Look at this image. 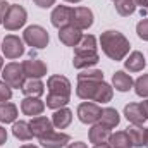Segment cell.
<instances>
[{
    "label": "cell",
    "mask_w": 148,
    "mask_h": 148,
    "mask_svg": "<svg viewBox=\"0 0 148 148\" xmlns=\"http://www.w3.org/2000/svg\"><path fill=\"white\" fill-rule=\"evenodd\" d=\"M124 115H126V119L131 124H136V126H143L145 121L148 119L143 107H141V103H129V105H126Z\"/></svg>",
    "instance_id": "cell-14"
},
{
    "label": "cell",
    "mask_w": 148,
    "mask_h": 148,
    "mask_svg": "<svg viewBox=\"0 0 148 148\" xmlns=\"http://www.w3.org/2000/svg\"><path fill=\"white\" fill-rule=\"evenodd\" d=\"M145 64L147 62H145V57H143L141 52H133V53H129L127 60H124V66H126V69L129 73H140V71H143Z\"/></svg>",
    "instance_id": "cell-22"
},
{
    "label": "cell",
    "mask_w": 148,
    "mask_h": 148,
    "mask_svg": "<svg viewBox=\"0 0 148 148\" xmlns=\"http://www.w3.org/2000/svg\"><path fill=\"white\" fill-rule=\"evenodd\" d=\"M48 33L41 26H29L24 29V41L33 48H45L48 45Z\"/></svg>",
    "instance_id": "cell-6"
},
{
    "label": "cell",
    "mask_w": 148,
    "mask_h": 148,
    "mask_svg": "<svg viewBox=\"0 0 148 148\" xmlns=\"http://www.w3.org/2000/svg\"><path fill=\"white\" fill-rule=\"evenodd\" d=\"M12 133L17 140L21 141H28L33 138V131L29 127V122H24V121H19V122H14L12 126Z\"/></svg>",
    "instance_id": "cell-26"
},
{
    "label": "cell",
    "mask_w": 148,
    "mask_h": 148,
    "mask_svg": "<svg viewBox=\"0 0 148 148\" xmlns=\"http://www.w3.org/2000/svg\"><path fill=\"white\" fill-rule=\"evenodd\" d=\"M76 95L83 100H93L100 103H107L112 100V86L103 81H79L76 88Z\"/></svg>",
    "instance_id": "cell-3"
},
{
    "label": "cell",
    "mask_w": 148,
    "mask_h": 148,
    "mask_svg": "<svg viewBox=\"0 0 148 148\" xmlns=\"http://www.w3.org/2000/svg\"><path fill=\"white\" fill-rule=\"evenodd\" d=\"M66 2H71V3H76V2H81V0H66Z\"/></svg>",
    "instance_id": "cell-44"
},
{
    "label": "cell",
    "mask_w": 148,
    "mask_h": 148,
    "mask_svg": "<svg viewBox=\"0 0 148 148\" xmlns=\"http://www.w3.org/2000/svg\"><path fill=\"white\" fill-rule=\"evenodd\" d=\"M147 147H148V127H147Z\"/></svg>",
    "instance_id": "cell-45"
},
{
    "label": "cell",
    "mask_w": 148,
    "mask_h": 148,
    "mask_svg": "<svg viewBox=\"0 0 148 148\" xmlns=\"http://www.w3.org/2000/svg\"><path fill=\"white\" fill-rule=\"evenodd\" d=\"M2 52L7 59H19L23 53H24V47H23V41L14 35H9V36L3 38L2 41Z\"/></svg>",
    "instance_id": "cell-7"
},
{
    "label": "cell",
    "mask_w": 148,
    "mask_h": 148,
    "mask_svg": "<svg viewBox=\"0 0 148 148\" xmlns=\"http://www.w3.org/2000/svg\"><path fill=\"white\" fill-rule=\"evenodd\" d=\"M110 129L100 126V124H95L91 129H90V141L93 145H102V143H107L109 138H110Z\"/></svg>",
    "instance_id": "cell-19"
},
{
    "label": "cell",
    "mask_w": 148,
    "mask_h": 148,
    "mask_svg": "<svg viewBox=\"0 0 148 148\" xmlns=\"http://www.w3.org/2000/svg\"><path fill=\"white\" fill-rule=\"evenodd\" d=\"M10 97H12V88L5 81H0V103L10 100Z\"/></svg>",
    "instance_id": "cell-32"
},
{
    "label": "cell",
    "mask_w": 148,
    "mask_h": 148,
    "mask_svg": "<svg viewBox=\"0 0 148 148\" xmlns=\"http://www.w3.org/2000/svg\"><path fill=\"white\" fill-rule=\"evenodd\" d=\"M119 121H121V117H119L117 110H115V109H110V107H107V109H103L102 114H100L98 124L103 126V127H107V129H112V127H115V126L119 124Z\"/></svg>",
    "instance_id": "cell-20"
},
{
    "label": "cell",
    "mask_w": 148,
    "mask_h": 148,
    "mask_svg": "<svg viewBox=\"0 0 148 148\" xmlns=\"http://www.w3.org/2000/svg\"><path fill=\"white\" fill-rule=\"evenodd\" d=\"M114 2H115V0H114Z\"/></svg>",
    "instance_id": "cell-46"
},
{
    "label": "cell",
    "mask_w": 148,
    "mask_h": 148,
    "mask_svg": "<svg viewBox=\"0 0 148 148\" xmlns=\"http://www.w3.org/2000/svg\"><path fill=\"white\" fill-rule=\"evenodd\" d=\"M136 33L141 40H148V19H143L136 26Z\"/></svg>",
    "instance_id": "cell-33"
},
{
    "label": "cell",
    "mask_w": 148,
    "mask_h": 148,
    "mask_svg": "<svg viewBox=\"0 0 148 148\" xmlns=\"http://www.w3.org/2000/svg\"><path fill=\"white\" fill-rule=\"evenodd\" d=\"M97 50V40L93 35H86L81 38V41L74 47V52H93Z\"/></svg>",
    "instance_id": "cell-28"
},
{
    "label": "cell",
    "mask_w": 148,
    "mask_h": 148,
    "mask_svg": "<svg viewBox=\"0 0 148 148\" xmlns=\"http://www.w3.org/2000/svg\"><path fill=\"white\" fill-rule=\"evenodd\" d=\"M71 121H73V112L69 110V109H66V107L57 109V110L53 112V115H52V122H53V126L59 127V129L67 127V126L71 124Z\"/></svg>",
    "instance_id": "cell-21"
},
{
    "label": "cell",
    "mask_w": 148,
    "mask_h": 148,
    "mask_svg": "<svg viewBox=\"0 0 148 148\" xmlns=\"http://www.w3.org/2000/svg\"><path fill=\"white\" fill-rule=\"evenodd\" d=\"M2 67H3V60H2V57H0V71H2Z\"/></svg>",
    "instance_id": "cell-43"
},
{
    "label": "cell",
    "mask_w": 148,
    "mask_h": 148,
    "mask_svg": "<svg viewBox=\"0 0 148 148\" xmlns=\"http://www.w3.org/2000/svg\"><path fill=\"white\" fill-rule=\"evenodd\" d=\"M143 14H148V5L145 7V9H141V16H143Z\"/></svg>",
    "instance_id": "cell-41"
},
{
    "label": "cell",
    "mask_w": 148,
    "mask_h": 148,
    "mask_svg": "<svg viewBox=\"0 0 148 148\" xmlns=\"http://www.w3.org/2000/svg\"><path fill=\"white\" fill-rule=\"evenodd\" d=\"M5 141H7V131H5V127L0 126V145H3Z\"/></svg>",
    "instance_id": "cell-36"
},
{
    "label": "cell",
    "mask_w": 148,
    "mask_h": 148,
    "mask_svg": "<svg viewBox=\"0 0 148 148\" xmlns=\"http://www.w3.org/2000/svg\"><path fill=\"white\" fill-rule=\"evenodd\" d=\"M77 81H103V73L98 69H84L77 74Z\"/></svg>",
    "instance_id": "cell-30"
},
{
    "label": "cell",
    "mask_w": 148,
    "mask_h": 148,
    "mask_svg": "<svg viewBox=\"0 0 148 148\" xmlns=\"http://www.w3.org/2000/svg\"><path fill=\"white\" fill-rule=\"evenodd\" d=\"M21 148H38V147H35V145H24V147H21Z\"/></svg>",
    "instance_id": "cell-42"
},
{
    "label": "cell",
    "mask_w": 148,
    "mask_h": 148,
    "mask_svg": "<svg viewBox=\"0 0 148 148\" xmlns=\"http://www.w3.org/2000/svg\"><path fill=\"white\" fill-rule=\"evenodd\" d=\"M67 148H88L86 143H81V141H76V143H71Z\"/></svg>",
    "instance_id": "cell-37"
},
{
    "label": "cell",
    "mask_w": 148,
    "mask_h": 148,
    "mask_svg": "<svg viewBox=\"0 0 148 148\" xmlns=\"http://www.w3.org/2000/svg\"><path fill=\"white\" fill-rule=\"evenodd\" d=\"M21 110L24 115H40L41 112L45 110V103L40 98H33V97H26L21 102Z\"/></svg>",
    "instance_id": "cell-17"
},
{
    "label": "cell",
    "mask_w": 148,
    "mask_h": 148,
    "mask_svg": "<svg viewBox=\"0 0 148 148\" xmlns=\"http://www.w3.org/2000/svg\"><path fill=\"white\" fill-rule=\"evenodd\" d=\"M33 2L36 3L38 7H41V9H47V7H50V5L55 3V0H33Z\"/></svg>",
    "instance_id": "cell-35"
},
{
    "label": "cell",
    "mask_w": 148,
    "mask_h": 148,
    "mask_svg": "<svg viewBox=\"0 0 148 148\" xmlns=\"http://www.w3.org/2000/svg\"><path fill=\"white\" fill-rule=\"evenodd\" d=\"M100 114H102V109L91 102H84L77 107V117L84 124H95L100 119Z\"/></svg>",
    "instance_id": "cell-9"
},
{
    "label": "cell",
    "mask_w": 148,
    "mask_h": 148,
    "mask_svg": "<svg viewBox=\"0 0 148 148\" xmlns=\"http://www.w3.org/2000/svg\"><path fill=\"white\" fill-rule=\"evenodd\" d=\"M126 133L129 134L133 147H140V148H141V147H145V145H147V127L133 124V126H129V127H127V131H126Z\"/></svg>",
    "instance_id": "cell-18"
},
{
    "label": "cell",
    "mask_w": 148,
    "mask_h": 148,
    "mask_svg": "<svg viewBox=\"0 0 148 148\" xmlns=\"http://www.w3.org/2000/svg\"><path fill=\"white\" fill-rule=\"evenodd\" d=\"M2 76H3V81L10 86V88H23L24 86V79H26V74L23 71V64H7L2 71Z\"/></svg>",
    "instance_id": "cell-5"
},
{
    "label": "cell",
    "mask_w": 148,
    "mask_h": 148,
    "mask_svg": "<svg viewBox=\"0 0 148 148\" xmlns=\"http://www.w3.org/2000/svg\"><path fill=\"white\" fill-rule=\"evenodd\" d=\"M134 90H136V95H138V97L147 98L148 97V74H143L141 77L136 79V83H134Z\"/></svg>",
    "instance_id": "cell-31"
},
{
    "label": "cell",
    "mask_w": 148,
    "mask_h": 148,
    "mask_svg": "<svg viewBox=\"0 0 148 148\" xmlns=\"http://www.w3.org/2000/svg\"><path fill=\"white\" fill-rule=\"evenodd\" d=\"M107 143L110 145V148H133L131 138L126 131H117V133L110 134Z\"/></svg>",
    "instance_id": "cell-25"
},
{
    "label": "cell",
    "mask_w": 148,
    "mask_h": 148,
    "mask_svg": "<svg viewBox=\"0 0 148 148\" xmlns=\"http://www.w3.org/2000/svg\"><path fill=\"white\" fill-rule=\"evenodd\" d=\"M17 117V109L14 103H9V102H3L0 103V121L2 122H14Z\"/></svg>",
    "instance_id": "cell-27"
},
{
    "label": "cell",
    "mask_w": 148,
    "mask_h": 148,
    "mask_svg": "<svg viewBox=\"0 0 148 148\" xmlns=\"http://www.w3.org/2000/svg\"><path fill=\"white\" fill-rule=\"evenodd\" d=\"M100 45H102L103 53L112 60H122L129 53V47H131L127 38L122 33L114 31V29H109V31L102 33Z\"/></svg>",
    "instance_id": "cell-2"
},
{
    "label": "cell",
    "mask_w": 148,
    "mask_h": 148,
    "mask_svg": "<svg viewBox=\"0 0 148 148\" xmlns=\"http://www.w3.org/2000/svg\"><path fill=\"white\" fill-rule=\"evenodd\" d=\"M38 140H40V143H41L43 148H62L71 141L69 134H66V133H55V131H50V133H47L45 136H41Z\"/></svg>",
    "instance_id": "cell-10"
},
{
    "label": "cell",
    "mask_w": 148,
    "mask_h": 148,
    "mask_svg": "<svg viewBox=\"0 0 148 148\" xmlns=\"http://www.w3.org/2000/svg\"><path fill=\"white\" fill-rule=\"evenodd\" d=\"M141 107H143V110H145V114H147V117H148V100L141 102Z\"/></svg>",
    "instance_id": "cell-39"
},
{
    "label": "cell",
    "mask_w": 148,
    "mask_h": 148,
    "mask_svg": "<svg viewBox=\"0 0 148 148\" xmlns=\"http://www.w3.org/2000/svg\"><path fill=\"white\" fill-rule=\"evenodd\" d=\"M29 127H31V131H33V136L41 138V136H45L47 133L53 131V122H52L50 119L43 117V115H36V117L29 122Z\"/></svg>",
    "instance_id": "cell-16"
},
{
    "label": "cell",
    "mask_w": 148,
    "mask_h": 148,
    "mask_svg": "<svg viewBox=\"0 0 148 148\" xmlns=\"http://www.w3.org/2000/svg\"><path fill=\"white\" fill-rule=\"evenodd\" d=\"M115 10L126 17L136 10V3H134V0H115Z\"/></svg>",
    "instance_id": "cell-29"
},
{
    "label": "cell",
    "mask_w": 148,
    "mask_h": 148,
    "mask_svg": "<svg viewBox=\"0 0 148 148\" xmlns=\"http://www.w3.org/2000/svg\"><path fill=\"white\" fill-rule=\"evenodd\" d=\"M95 148H110L109 143H102V145H95Z\"/></svg>",
    "instance_id": "cell-40"
},
{
    "label": "cell",
    "mask_w": 148,
    "mask_h": 148,
    "mask_svg": "<svg viewBox=\"0 0 148 148\" xmlns=\"http://www.w3.org/2000/svg\"><path fill=\"white\" fill-rule=\"evenodd\" d=\"M71 17H73V9L71 7H66V5H59L53 9L50 19H52V24L55 28H66L71 24Z\"/></svg>",
    "instance_id": "cell-12"
},
{
    "label": "cell",
    "mask_w": 148,
    "mask_h": 148,
    "mask_svg": "<svg viewBox=\"0 0 148 148\" xmlns=\"http://www.w3.org/2000/svg\"><path fill=\"white\" fill-rule=\"evenodd\" d=\"M100 57H98V52H74V59L73 64L76 69H90L91 66L98 64Z\"/></svg>",
    "instance_id": "cell-13"
},
{
    "label": "cell",
    "mask_w": 148,
    "mask_h": 148,
    "mask_svg": "<svg viewBox=\"0 0 148 148\" xmlns=\"http://www.w3.org/2000/svg\"><path fill=\"white\" fill-rule=\"evenodd\" d=\"M23 93L26 97H33V98H40L43 93H45V84L40 81V79H29L24 83V86L21 88Z\"/></svg>",
    "instance_id": "cell-24"
},
{
    "label": "cell",
    "mask_w": 148,
    "mask_h": 148,
    "mask_svg": "<svg viewBox=\"0 0 148 148\" xmlns=\"http://www.w3.org/2000/svg\"><path fill=\"white\" fill-rule=\"evenodd\" d=\"M23 71L26 74V77H29V79H40V77L47 76V66H45V62H41L38 59H28L23 62Z\"/></svg>",
    "instance_id": "cell-11"
},
{
    "label": "cell",
    "mask_w": 148,
    "mask_h": 148,
    "mask_svg": "<svg viewBox=\"0 0 148 148\" xmlns=\"http://www.w3.org/2000/svg\"><path fill=\"white\" fill-rule=\"evenodd\" d=\"M48 86V97H47V107L50 109H62L69 103L71 97V83L66 76H50L47 81Z\"/></svg>",
    "instance_id": "cell-1"
},
{
    "label": "cell",
    "mask_w": 148,
    "mask_h": 148,
    "mask_svg": "<svg viewBox=\"0 0 148 148\" xmlns=\"http://www.w3.org/2000/svg\"><path fill=\"white\" fill-rule=\"evenodd\" d=\"M26 17H28V14H26L24 7H21V5H10L9 10H7V14H5V19H3V26L9 31H16V29H19V28L24 26Z\"/></svg>",
    "instance_id": "cell-4"
},
{
    "label": "cell",
    "mask_w": 148,
    "mask_h": 148,
    "mask_svg": "<svg viewBox=\"0 0 148 148\" xmlns=\"http://www.w3.org/2000/svg\"><path fill=\"white\" fill-rule=\"evenodd\" d=\"M93 24V12L86 7H76L73 9V17H71V26L77 29H88Z\"/></svg>",
    "instance_id": "cell-8"
},
{
    "label": "cell",
    "mask_w": 148,
    "mask_h": 148,
    "mask_svg": "<svg viewBox=\"0 0 148 148\" xmlns=\"http://www.w3.org/2000/svg\"><path fill=\"white\" fill-rule=\"evenodd\" d=\"M112 84H114V88L117 91H129L134 83H133L129 74H126L124 71H117L112 77Z\"/></svg>",
    "instance_id": "cell-23"
},
{
    "label": "cell",
    "mask_w": 148,
    "mask_h": 148,
    "mask_svg": "<svg viewBox=\"0 0 148 148\" xmlns=\"http://www.w3.org/2000/svg\"><path fill=\"white\" fill-rule=\"evenodd\" d=\"M9 7H10V3H7L5 0H0V24H3V19H5Z\"/></svg>",
    "instance_id": "cell-34"
},
{
    "label": "cell",
    "mask_w": 148,
    "mask_h": 148,
    "mask_svg": "<svg viewBox=\"0 0 148 148\" xmlns=\"http://www.w3.org/2000/svg\"><path fill=\"white\" fill-rule=\"evenodd\" d=\"M81 38H83L81 29L74 28V26H71V24L59 29V40H60L64 45H67V47H76V45L81 41Z\"/></svg>",
    "instance_id": "cell-15"
},
{
    "label": "cell",
    "mask_w": 148,
    "mask_h": 148,
    "mask_svg": "<svg viewBox=\"0 0 148 148\" xmlns=\"http://www.w3.org/2000/svg\"><path fill=\"white\" fill-rule=\"evenodd\" d=\"M134 3H136V5H140L141 9H145V7L148 5V0H134Z\"/></svg>",
    "instance_id": "cell-38"
}]
</instances>
